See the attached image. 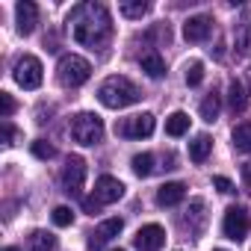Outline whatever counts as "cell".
I'll list each match as a JSON object with an SVG mask.
<instances>
[{
	"label": "cell",
	"instance_id": "obj_3",
	"mask_svg": "<svg viewBox=\"0 0 251 251\" xmlns=\"http://www.w3.org/2000/svg\"><path fill=\"white\" fill-rule=\"evenodd\" d=\"M89 77H92V65H89V59H83V56H77V53H65V56L56 62V80H59L62 86H68V89L83 86Z\"/></svg>",
	"mask_w": 251,
	"mask_h": 251
},
{
	"label": "cell",
	"instance_id": "obj_12",
	"mask_svg": "<svg viewBox=\"0 0 251 251\" xmlns=\"http://www.w3.org/2000/svg\"><path fill=\"white\" fill-rule=\"evenodd\" d=\"M213 33V18L210 15H192L186 24H183V39L198 45V42H207Z\"/></svg>",
	"mask_w": 251,
	"mask_h": 251
},
{
	"label": "cell",
	"instance_id": "obj_18",
	"mask_svg": "<svg viewBox=\"0 0 251 251\" xmlns=\"http://www.w3.org/2000/svg\"><path fill=\"white\" fill-rule=\"evenodd\" d=\"M139 65H142V71L148 74V77H154V80H160L163 74H166V59L157 53V50H151V53H145L142 59H139Z\"/></svg>",
	"mask_w": 251,
	"mask_h": 251
},
{
	"label": "cell",
	"instance_id": "obj_26",
	"mask_svg": "<svg viewBox=\"0 0 251 251\" xmlns=\"http://www.w3.org/2000/svg\"><path fill=\"white\" fill-rule=\"evenodd\" d=\"M50 219H53V225H56V227H68V225L74 222V213H71V207H56Z\"/></svg>",
	"mask_w": 251,
	"mask_h": 251
},
{
	"label": "cell",
	"instance_id": "obj_2",
	"mask_svg": "<svg viewBox=\"0 0 251 251\" xmlns=\"http://www.w3.org/2000/svg\"><path fill=\"white\" fill-rule=\"evenodd\" d=\"M139 98H142L139 86H136L130 77H124V74L106 77V80L100 83V89H98V100H100L103 106H109V109H124V106L136 103Z\"/></svg>",
	"mask_w": 251,
	"mask_h": 251
},
{
	"label": "cell",
	"instance_id": "obj_13",
	"mask_svg": "<svg viewBox=\"0 0 251 251\" xmlns=\"http://www.w3.org/2000/svg\"><path fill=\"white\" fill-rule=\"evenodd\" d=\"M121 227H124V222H121V219H106V222H100V225L89 233V248H92V251H100L112 236H118V233H121Z\"/></svg>",
	"mask_w": 251,
	"mask_h": 251
},
{
	"label": "cell",
	"instance_id": "obj_21",
	"mask_svg": "<svg viewBox=\"0 0 251 251\" xmlns=\"http://www.w3.org/2000/svg\"><path fill=\"white\" fill-rule=\"evenodd\" d=\"M219 112H222V98H219L216 92H210V95L201 100V118H204L207 124H213V121L219 118Z\"/></svg>",
	"mask_w": 251,
	"mask_h": 251
},
{
	"label": "cell",
	"instance_id": "obj_35",
	"mask_svg": "<svg viewBox=\"0 0 251 251\" xmlns=\"http://www.w3.org/2000/svg\"><path fill=\"white\" fill-rule=\"evenodd\" d=\"M112 251H124V248H112Z\"/></svg>",
	"mask_w": 251,
	"mask_h": 251
},
{
	"label": "cell",
	"instance_id": "obj_28",
	"mask_svg": "<svg viewBox=\"0 0 251 251\" xmlns=\"http://www.w3.org/2000/svg\"><path fill=\"white\" fill-rule=\"evenodd\" d=\"M33 154H36L39 160H50V157L56 154V148H53L50 142H45V139H36V142H33Z\"/></svg>",
	"mask_w": 251,
	"mask_h": 251
},
{
	"label": "cell",
	"instance_id": "obj_34",
	"mask_svg": "<svg viewBox=\"0 0 251 251\" xmlns=\"http://www.w3.org/2000/svg\"><path fill=\"white\" fill-rule=\"evenodd\" d=\"M3 251H21V248H15V245H9V248H3Z\"/></svg>",
	"mask_w": 251,
	"mask_h": 251
},
{
	"label": "cell",
	"instance_id": "obj_27",
	"mask_svg": "<svg viewBox=\"0 0 251 251\" xmlns=\"http://www.w3.org/2000/svg\"><path fill=\"white\" fill-rule=\"evenodd\" d=\"M201 80H204V65H201V62L186 65V86H198Z\"/></svg>",
	"mask_w": 251,
	"mask_h": 251
},
{
	"label": "cell",
	"instance_id": "obj_20",
	"mask_svg": "<svg viewBox=\"0 0 251 251\" xmlns=\"http://www.w3.org/2000/svg\"><path fill=\"white\" fill-rule=\"evenodd\" d=\"M186 130H189V115H186V112H172V115L166 118V133H169V136L177 139V136H183Z\"/></svg>",
	"mask_w": 251,
	"mask_h": 251
},
{
	"label": "cell",
	"instance_id": "obj_24",
	"mask_svg": "<svg viewBox=\"0 0 251 251\" xmlns=\"http://www.w3.org/2000/svg\"><path fill=\"white\" fill-rule=\"evenodd\" d=\"M118 12L124 18H142L148 12V3H145V0H124V3L118 6Z\"/></svg>",
	"mask_w": 251,
	"mask_h": 251
},
{
	"label": "cell",
	"instance_id": "obj_7",
	"mask_svg": "<svg viewBox=\"0 0 251 251\" xmlns=\"http://www.w3.org/2000/svg\"><path fill=\"white\" fill-rule=\"evenodd\" d=\"M154 115L151 112H142V115H130V118H124L121 124H115V130L121 136H127V139H145L154 133Z\"/></svg>",
	"mask_w": 251,
	"mask_h": 251
},
{
	"label": "cell",
	"instance_id": "obj_1",
	"mask_svg": "<svg viewBox=\"0 0 251 251\" xmlns=\"http://www.w3.org/2000/svg\"><path fill=\"white\" fill-rule=\"evenodd\" d=\"M74 42L86 48H103L112 39V18L103 3H77L68 15Z\"/></svg>",
	"mask_w": 251,
	"mask_h": 251
},
{
	"label": "cell",
	"instance_id": "obj_32",
	"mask_svg": "<svg viewBox=\"0 0 251 251\" xmlns=\"http://www.w3.org/2000/svg\"><path fill=\"white\" fill-rule=\"evenodd\" d=\"M213 186H216L219 192H225V195H227V192H233V183H230L227 177H213Z\"/></svg>",
	"mask_w": 251,
	"mask_h": 251
},
{
	"label": "cell",
	"instance_id": "obj_17",
	"mask_svg": "<svg viewBox=\"0 0 251 251\" xmlns=\"http://www.w3.org/2000/svg\"><path fill=\"white\" fill-rule=\"evenodd\" d=\"M210 151H213V139H210L207 133H198V136L189 142V160H192V163H204V160L210 157Z\"/></svg>",
	"mask_w": 251,
	"mask_h": 251
},
{
	"label": "cell",
	"instance_id": "obj_22",
	"mask_svg": "<svg viewBox=\"0 0 251 251\" xmlns=\"http://www.w3.org/2000/svg\"><path fill=\"white\" fill-rule=\"evenodd\" d=\"M227 95H230V109H233V112H242L248 98H245V89H242V83H239V80H230Z\"/></svg>",
	"mask_w": 251,
	"mask_h": 251
},
{
	"label": "cell",
	"instance_id": "obj_30",
	"mask_svg": "<svg viewBox=\"0 0 251 251\" xmlns=\"http://www.w3.org/2000/svg\"><path fill=\"white\" fill-rule=\"evenodd\" d=\"M15 139H18V130L12 127L9 118H3V145H15Z\"/></svg>",
	"mask_w": 251,
	"mask_h": 251
},
{
	"label": "cell",
	"instance_id": "obj_8",
	"mask_svg": "<svg viewBox=\"0 0 251 251\" xmlns=\"http://www.w3.org/2000/svg\"><path fill=\"white\" fill-rule=\"evenodd\" d=\"M83 180H86V160L83 157H68L65 166H62V186L68 195H77L83 189Z\"/></svg>",
	"mask_w": 251,
	"mask_h": 251
},
{
	"label": "cell",
	"instance_id": "obj_6",
	"mask_svg": "<svg viewBox=\"0 0 251 251\" xmlns=\"http://www.w3.org/2000/svg\"><path fill=\"white\" fill-rule=\"evenodd\" d=\"M248 227H251V222H248V213H245L242 207H227V210H225V219H222V233H225L227 239L242 242V239L248 236Z\"/></svg>",
	"mask_w": 251,
	"mask_h": 251
},
{
	"label": "cell",
	"instance_id": "obj_5",
	"mask_svg": "<svg viewBox=\"0 0 251 251\" xmlns=\"http://www.w3.org/2000/svg\"><path fill=\"white\" fill-rule=\"evenodd\" d=\"M12 77H15V83L18 86H24V89H39L42 86V80H45V71H42V62L36 59V56H21L18 62H15V71H12Z\"/></svg>",
	"mask_w": 251,
	"mask_h": 251
},
{
	"label": "cell",
	"instance_id": "obj_14",
	"mask_svg": "<svg viewBox=\"0 0 251 251\" xmlns=\"http://www.w3.org/2000/svg\"><path fill=\"white\" fill-rule=\"evenodd\" d=\"M15 21H18V33L21 36H30L39 24V6L30 3V0H21V3L15 6Z\"/></svg>",
	"mask_w": 251,
	"mask_h": 251
},
{
	"label": "cell",
	"instance_id": "obj_25",
	"mask_svg": "<svg viewBox=\"0 0 251 251\" xmlns=\"http://www.w3.org/2000/svg\"><path fill=\"white\" fill-rule=\"evenodd\" d=\"M130 169H133V175L148 177V175L154 172V157H151V154H136V157L130 160Z\"/></svg>",
	"mask_w": 251,
	"mask_h": 251
},
{
	"label": "cell",
	"instance_id": "obj_29",
	"mask_svg": "<svg viewBox=\"0 0 251 251\" xmlns=\"http://www.w3.org/2000/svg\"><path fill=\"white\" fill-rule=\"evenodd\" d=\"M15 109H18V103L12 100V95L9 92H0V118H9Z\"/></svg>",
	"mask_w": 251,
	"mask_h": 251
},
{
	"label": "cell",
	"instance_id": "obj_15",
	"mask_svg": "<svg viewBox=\"0 0 251 251\" xmlns=\"http://www.w3.org/2000/svg\"><path fill=\"white\" fill-rule=\"evenodd\" d=\"M183 198H186V186L177 183V180L163 183V186L157 189V204H160V207H175V204H180Z\"/></svg>",
	"mask_w": 251,
	"mask_h": 251
},
{
	"label": "cell",
	"instance_id": "obj_4",
	"mask_svg": "<svg viewBox=\"0 0 251 251\" xmlns=\"http://www.w3.org/2000/svg\"><path fill=\"white\" fill-rule=\"evenodd\" d=\"M71 139L77 145H98L103 139V121L95 112H77L71 118Z\"/></svg>",
	"mask_w": 251,
	"mask_h": 251
},
{
	"label": "cell",
	"instance_id": "obj_31",
	"mask_svg": "<svg viewBox=\"0 0 251 251\" xmlns=\"http://www.w3.org/2000/svg\"><path fill=\"white\" fill-rule=\"evenodd\" d=\"M83 210L89 213V216H95V213H100V201L92 195V198H83Z\"/></svg>",
	"mask_w": 251,
	"mask_h": 251
},
{
	"label": "cell",
	"instance_id": "obj_16",
	"mask_svg": "<svg viewBox=\"0 0 251 251\" xmlns=\"http://www.w3.org/2000/svg\"><path fill=\"white\" fill-rule=\"evenodd\" d=\"M204 222H207V216H204V201H201V198L189 201V210H186V216H183V227H189L192 233H201Z\"/></svg>",
	"mask_w": 251,
	"mask_h": 251
},
{
	"label": "cell",
	"instance_id": "obj_23",
	"mask_svg": "<svg viewBox=\"0 0 251 251\" xmlns=\"http://www.w3.org/2000/svg\"><path fill=\"white\" fill-rule=\"evenodd\" d=\"M53 245H56V239L50 233H45V230L30 233V251H53Z\"/></svg>",
	"mask_w": 251,
	"mask_h": 251
},
{
	"label": "cell",
	"instance_id": "obj_11",
	"mask_svg": "<svg viewBox=\"0 0 251 251\" xmlns=\"http://www.w3.org/2000/svg\"><path fill=\"white\" fill-rule=\"evenodd\" d=\"M121 195H124V183H121L118 177L100 175V177L95 180V198H98L100 204H115Z\"/></svg>",
	"mask_w": 251,
	"mask_h": 251
},
{
	"label": "cell",
	"instance_id": "obj_36",
	"mask_svg": "<svg viewBox=\"0 0 251 251\" xmlns=\"http://www.w3.org/2000/svg\"><path fill=\"white\" fill-rule=\"evenodd\" d=\"M216 251H225V248H216Z\"/></svg>",
	"mask_w": 251,
	"mask_h": 251
},
{
	"label": "cell",
	"instance_id": "obj_9",
	"mask_svg": "<svg viewBox=\"0 0 251 251\" xmlns=\"http://www.w3.org/2000/svg\"><path fill=\"white\" fill-rule=\"evenodd\" d=\"M133 245H136V251H160L166 245V230L160 225H145L136 230Z\"/></svg>",
	"mask_w": 251,
	"mask_h": 251
},
{
	"label": "cell",
	"instance_id": "obj_19",
	"mask_svg": "<svg viewBox=\"0 0 251 251\" xmlns=\"http://www.w3.org/2000/svg\"><path fill=\"white\" fill-rule=\"evenodd\" d=\"M230 139H233V148H236V151H242V154H251V124H248V121L236 124V127H233V133H230Z\"/></svg>",
	"mask_w": 251,
	"mask_h": 251
},
{
	"label": "cell",
	"instance_id": "obj_33",
	"mask_svg": "<svg viewBox=\"0 0 251 251\" xmlns=\"http://www.w3.org/2000/svg\"><path fill=\"white\" fill-rule=\"evenodd\" d=\"M242 180L251 186V163H245V166H242Z\"/></svg>",
	"mask_w": 251,
	"mask_h": 251
},
{
	"label": "cell",
	"instance_id": "obj_10",
	"mask_svg": "<svg viewBox=\"0 0 251 251\" xmlns=\"http://www.w3.org/2000/svg\"><path fill=\"white\" fill-rule=\"evenodd\" d=\"M233 48L239 56H251V9H242L233 24Z\"/></svg>",
	"mask_w": 251,
	"mask_h": 251
}]
</instances>
